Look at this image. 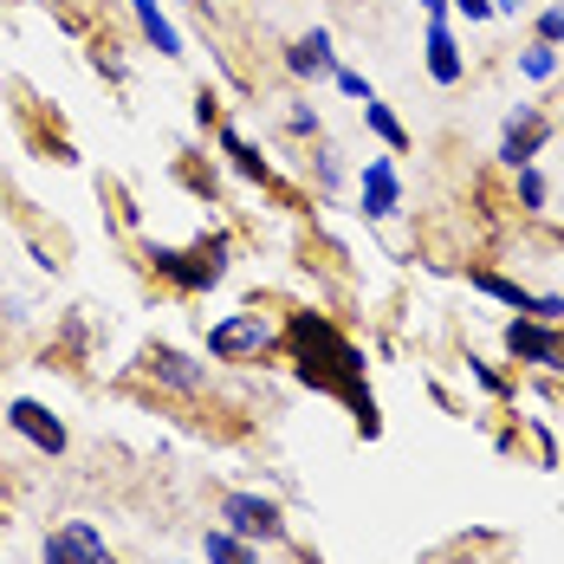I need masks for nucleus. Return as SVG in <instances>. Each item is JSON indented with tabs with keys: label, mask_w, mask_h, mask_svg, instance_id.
<instances>
[{
	"label": "nucleus",
	"mask_w": 564,
	"mask_h": 564,
	"mask_svg": "<svg viewBox=\"0 0 564 564\" xmlns=\"http://www.w3.org/2000/svg\"><path fill=\"white\" fill-rule=\"evenodd\" d=\"M539 40H552V46L564 40V7H545V13H539Z\"/></svg>",
	"instance_id": "412c9836"
},
{
	"label": "nucleus",
	"mask_w": 564,
	"mask_h": 564,
	"mask_svg": "<svg viewBox=\"0 0 564 564\" xmlns=\"http://www.w3.org/2000/svg\"><path fill=\"white\" fill-rule=\"evenodd\" d=\"M273 344V325L260 318V312H234L221 318L215 332H208V357H221V364H247V357H260Z\"/></svg>",
	"instance_id": "20e7f679"
},
{
	"label": "nucleus",
	"mask_w": 564,
	"mask_h": 564,
	"mask_svg": "<svg viewBox=\"0 0 564 564\" xmlns=\"http://www.w3.org/2000/svg\"><path fill=\"white\" fill-rule=\"evenodd\" d=\"M292 350H299V377L312 383V390H332L350 402V415L364 422V429H377V402L364 390V357H357V344L332 332L318 312H299L292 318Z\"/></svg>",
	"instance_id": "f257e3e1"
},
{
	"label": "nucleus",
	"mask_w": 564,
	"mask_h": 564,
	"mask_svg": "<svg viewBox=\"0 0 564 564\" xmlns=\"http://www.w3.org/2000/svg\"><path fill=\"white\" fill-rule=\"evenodd\" d=\"M150 260H156V273L175 280L182 292H208L227 267V240L215 234V240H202V247H150Z\"/></svg>",
	"instance_id": "f03ea898"
},
{
	"label": "nucleus",
	"mask_w": 564,
	"mask_h": 564,
	"mask_svg": "<svg viewBox=\"0 0 564 564\" xmlns=\"http://www.w3.org/2000/svg\"><path fill=\"white\" fill-rule=\"evenodd\" d=\"M143 364H150V377H156L163 390H175V395H195L202 383H208V370H202L195 357H182V350H170V344H156V350H150Z\"/></svg>",
	"instance_id": "9d476101"
},
{
	"label": "nucleus",
	"mask_w": 564,
	"mask_h": 564,
	"mask_svg": "<svg viewBox=\"0 0 564 564\" xmlns=\"http://www.w3.org/2000/svg\"><path fill=\"white\" fill-rule=\"evenodd\" d=\"M46 564H111V552H105L98 525L72 519V525H58V532H46Z\"/></svg>",
	"instance_id": "6e6552de"
},
{
	"label": "nucleus",
	"mask_w": 564,
	"mask_h": 564,
	"mask_svg": "<svg viewBox=\"0 0 564 564\" xmlns=\"http://www.w3.org/2000/svg\"><path fill=\"white\" fill-rule=\"evenodd\" d=\"M221 150L234 156V163H240V175H260V182H267V163L253 156V143H247L240 130H221Z\"/></svg>",
	"instance_id": "6ab92c4d"
},
{
	"label": "nucleus",
	"mask_w": 564,
	"mask_h": 564,
	"mask_svg": "<svg viewBox=\"0 0 564 564\" xmlns=\"http://www.w3.org/2000/svg\"><path fill=\"white\" fill-rule=\"evenodd\" d=\"M448 7H460L467 20H494V0H448Z\"/></svg>",
	"instance_id": "b1692460"
},
{
	"label": "nucleus",
	"mask_w": 564,
	"mask_h": 564,
	"mask_svg": "<svg viewBox=\"0 0 564 564\" xmlns=\"http://www.w3.org/2000/svg\"><path fill=\"white\" fill-rule=\"evenodd\" d=\"M460 72H467V58H460V46L448 33V13H442V20H429V78L435 85H460Z\"/></svg>",
	"instance_id": "ddd939ff"
},
{
	"label": "nucleus",
	"mask_w": 564,
	"mask_h": 564,
	"mask_svg": "<svg viewBox=\"0 0 564 564\" xmlns=\"http://www.w3.org/2000/svg\"><path fill=\"white\" fill-rule=\"evenodd\" d=\"M221 519H227V532L234 539H285V519H280V507L273 500H260V494H227L221 500Z\"/></svg>",
	"instance_id": "0eeeda50"
},
{
	"label": "nucleus",
	"mask_w": 564,
	"mask_h": 564,
	"mask_svg": "<svg viewBox=\"0 0 564 564\" xmlns=\"http://www.w3.org/2000/svg\"><path fill=\"white\" fill-rule=\"evenodd\" d=\"M137 20H143V33H150V46H156V53L182 58V33L163 20V7H156V0H137Z\"/></svg>",
	"instance_id": "4468645a"
},
{
	"label": "nucleus",
	"mask_w": 564,
	"mask_h": 564,
	"mask_svg": "<svg viewBox=\"0 0 564 564\" xmlns=\"http://www.w3.org/2000/svg\"><path fill=\"white\" fill-rule=\"evenodd\" d=\"M285 72H299V78H332L338 72V53H332V33L325 26H312L292 53H285Z\"/></svg>",
	"instance_id": "f8f14e48"
},
{
	"label": "nucleus",
	"mask_w": 564,
	"mask_h": 564,
	"mask_svg": "<svg viewBox=\"0 0 564 564\" xmlns=\"http://www.w3.org/2000/svg\"><path fill=\"white\" fill-rule=\"evenodd\" d=\"M532 0H494V13H525Z\"/></svg>",
	"instance_id": "393cba45"
},
{
	"label": "nucleus",
	"mask_w": 564,
	"mask_h": 564,
	"mask_svg": "<svg viewBox=\"0 0 564 564\" xmlns=\"http://www.w3.org/2000/svg\"><path fill=\"white\" fill-rule=\"evenodd\" d=\"M332 78H338V91H344V98H364V105H370V98H377V91H370V85H364V78H357V72H344V65H338V72H332Z\"/></svg>",
	"instance_id": "aec40b11"
},
{
	"label": "nucleus",
	"mask_w": 564,
	"mask_h": 564,
	"mask_svg": "<svg viewBox=\"0 0 564 564\" xmlns=\"http://www.w3.org/2000/svg\"><path fill=\"white\" fill-rule=\"evenodd\" d=\"M285 130H292V137H312V130H318V111H305V105H299V111L285 117Z\"/></svg>",
	"instance_id": "4be33fe9"
},
{
	"label": "nucleus",
	"mask_w": 564,
	"mask_h": 564,
	"mask_svg": "<svg viewBox=\"0 0 564 564\" xmlns=\"http://www.w3.org/2000/svg\"><path fill=\"white\" fill-rule=\"evenodd\" d=\"M507 350L519 364H539V370H558L564 377V332L545 318H512L507 325Z\"/></svg>",
	"instance_id": "423d86ee"
},
{
	"label": "nucleus",
	"mask_w": 564,
	"mask_h": 564,
	"mask_svg": "<svg viewBox=\"0 0 564 564\" xmlns=\"http://www.w3.org/2000/svg\"><path fill=\"white\" fill-rule=\"evenodd\" d=\"M512 175H519V208L545 215V175H539V163H525V170H512Z\"/></svg>",
	"instance_id": "a211bd4d"
},
{
	"label": "nucleus",
	"mask_w": 564,
	"mask_h": 564,
	"mask_svg": "<svg viewBox=\"0 0 564 564\" xmlns=\"http://www.w3.org/2000/svg\"><path fill=\"white\" fill-rule=\"evenodd\" d=\"M7 422H13V429H20L40 454H65V442H72V435H65V422H58L46 402H33V395H20V402L7 409Z\"/></svg>",
	"instance_id": "1a4fd4ad"
},
{
	"label": "nucleus",
	"mask_w": 564,
	"mask_h": 564,
	"mask_svg": "<svg viewBox=\"0 0 564 564\" xmlns=\"http://www.w3.org/2000/svg\"><path fill=\"white\" fill-rule=\"evenodd\" d=\"M395 208H402V182H395V163H390V156L364 163V215H370V221H390Z\"/></svg>",
	"instance_id": "9b49d317"
},
{
	"label": "nucleus",
	"mask_w": 564,
	"mask_h": 564,
	"mask_svg": "<svg viewBox=\"0 0 564 564\" xmlns=\"http://www.w3.org/2000/svg\"><path fill=\"white\" fill-rule=\"evenodd\" d=\"M467 285H474V292H487V299H500V305H512L519 318H545V325H558V318H564V299H558V292H525V285L507 280V273L474 267V273H467Z\"/></svg>",
	"instance_id": "7ed1b4c3"
},
{
	"label": "nucleus",
	"mask_w": 564,
	"mask_h": 564,
	"mask_svg": "<svg viewBox=\"0 0 564 564\" xmlns=\"http://www.w3.org/2000/svg\"><path fill=\"white\" fill-rule=\"evenodd\" d=\"M202 545H208V564H260L253 558V545H247V539H234V532H208V539H202Z\"/></svg>",
	"instance_id": "2eb2a0df"
},
{
	"label": "nucleus",
	"mask_w": 564,
	"mask_h": 564,
	"mask_svg": "<svg viewBox=\"0 0 564 564\" xmlns=\"http://www.w3.org/2000/svg\"><path fill=\"white\" fill-rule=\"evenodd\" d=\"M519 72H525V78H552V72H558V46H552V40H532V46L519 53Z\"/></svg>",
	"instance_id": "f3484780"
},
{
	"label": "nucleus",
	"mask_w": 564,
	"mask_h": 564,
	"mask_svg": "<svg viewBox=\"0 0 564 564\" xmlns=\"http://www.w3.org/2000/svg\"><path fill=\"white\" fill-rule=\"evenodd\" d=\"M467 370H474V383H480V390L507 395V383H500V377H494V370H487V364H474V357H467Z\"/></svg>",
	"instance_id": "5701e85b"
},
{
	"label": "nucleus",
	"mask_w": 564,
	"mask_h": 564,
	"mask_svg": "<svg viewBox=\"0 0 564 564\" xmlns=\"http://www.w3.org/2000/svg\"><path fill=\"white\" fill-rule=\"evenodd\" d=\"M552 143V117L532 111V105H519L507 117V130H500V163L507 170H525V163H539V150Z\"/></svg>",
	"instance_id": "39448f33"
},
{
	"label": "nucleus",
	"mask_w": 564,
	"mask_h": 564,
	"mask_svg": "<svg viewBox=\"0 0 564 564\" xmlns=\"http://www.w3.org/2000/svg\"><path fill=\"white\" fill-rule=\"evenodd\" d=\"M422 7H429V20H442V13H448V0H422Z\"/></svg>",
	"instance_id": "a878e982"
},
{
	"label": "nucleus",
	"mask_w": 564,
	"mask_h": 564,
	"mask_svg": "<svg viewBox=\"0 0 564 564\" xmlns=\"http://www.w3.org/2000/svg\"><path fill=\"white\" fill-rule=\"evenodd\" d=\"M364 117H370V130H377L390 150H409V130H402V117H395L390 105H377V98H370V105H364Z\"/></svg>",
	"instance_id": "dca6fc26"
}]
</instances>
